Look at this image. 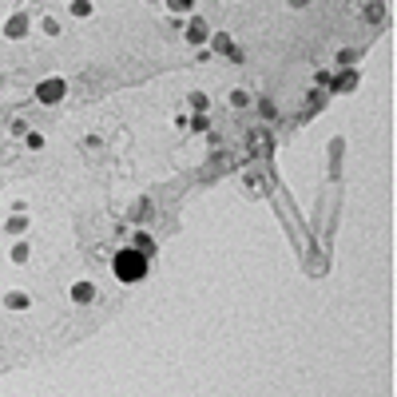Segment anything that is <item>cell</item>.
I'll return each instance as SVG.
<instances>
[{
  "label": "cell",
  "instance_id": "6da1fadb",
  "mask_svg": "<svg viewBox=\"0 0 397 397\" xmlns=\"http://www.w3.org/2000/svg\"><path fill=\"white\" fill-rule=\"evenodd\" d=\"M115 274H120L123 282H135V278L147 274V259H143L139 250H123V254H115Z\"/></svg>",
  "mask_w": 397,
  "mask_h": 397
},
{
  "label": "cell",
  "instance_id": "7a4b0ae2",
  "mask_svg": "<svg viewBox=\"0 0 397 397\" xmlns=\"http://www.w3.org/2000/svg\"><path fill=\"white\" fill-rule=\"evenodd\" d=\"M36 95H40L44 104H56V100L64 95V84H60V80H48V84H40V92H36Z\"/></svg>",
  "mask_w": 397,
  "mask_h": 397
},
{
  "label": "cell",
  "instance_id": "3957f363",
  "mask_svg": "<svg viewBox=\"0 0 397 397\" xmlns=\"http://www.w3.org/2000/svg\"><path fill=\"white\" fill-rule=\"evenodd\" d=\"M76 298H80V302H84V298H92V286H88V282H80V286H76Z\"/></svg>",
  "mask_w": 397,
  "mask_h": 397
}]
</instances>
